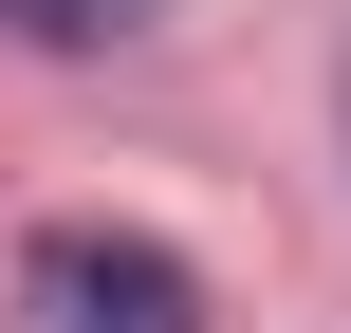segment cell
<instances>
[{"label": "cell", "instance_id": "obj_2", "mask_svg": "<svg viewBox=\"0 0 351 333\" xmlns=\"http://www.w3.org/2000/svg\"><path fill=\"white\" fill-rule=\"evenodd\" d=\"M0 19H19V37H37V56H93V37H130V19H148V0H0Z\"/></svg>", "mask_w": 351, "mask_h": 333}, {"label": "cell", "instance_id": "obj_1", "mask_svg": "<svg viewBox=\"0 0 351 333\" xmlns=\"http://www.w3.org/2000/svg\"><path fill=\"white\" fill-rule=\"evenodd\" d=\"M19 333H204V278L148 222H56L19 241Z\"/></svg>", "mask_w": 351, "mask_h": 333}]
</instances>
